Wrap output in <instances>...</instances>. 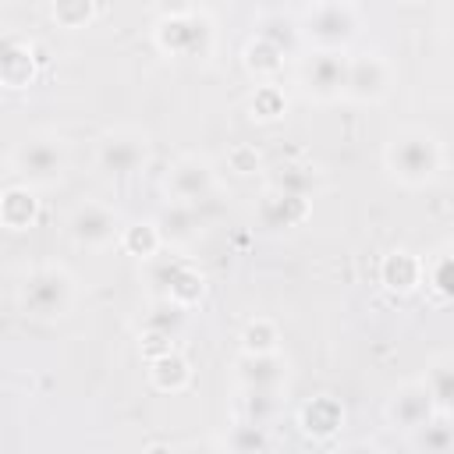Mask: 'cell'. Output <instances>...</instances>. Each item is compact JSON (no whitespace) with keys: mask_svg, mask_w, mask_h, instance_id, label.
<instances>
[{"mask_svg":"<svg viewBox=\"0 0 454 454\" xmlns=\"http://www.w3.org/2000/svg\"><path fill=\"white\" fill-rule=\"evenodd\" d=\"M74 301V277L60 262L32 266L18 284V309L32 319H60Z\"/></svg>","mask_w":454,"mask_h":454,"instance_id":"7a4b0ae2","label":"cell"},{"mask_svg":"<svg viewBox=\"0 0 454 454\" xmlns=\"http://www.w3.org/2000/svg\"><path fill=\"white\" fill-rule=\"evenodd\" d=\"M149 160V135L138 128H114L96 142V167L110 177H128Z\"/></svg>","mask_w":454,"mask_h":454,"instance_id":"52a82bcc","label":"cell"},{"mask_svg":"<svg viewBox=\"0 0 454 454\" xmlns=\"http://www.w3.org/2000/svg\"><path fill=\"white\" fill-rule=\"evenodd\" d=\"M426 387V394L433 397L436 411L440 415H450V404H454V358L450 355H436L429 365H426V376L419 380Z\"/></svg>","mask_w":454,"mask_h":454,"instance_id":"7402d4cb","label":"cell"},{"mask_svg":"<svg viewBox=\"0 0 454 454\" xmlns=\"http://www.w3.org/2000/svg\"><path fill=\"white\" fill-rule=\"evenodd\" d=\"M433 415H440V411H436L433 397L426 394V387H422L419 380L401 383V387L387 397V422H390L394 429L415 433V429H419V426H426Z\"/></svg>","mask_w":454,"mask_h":454,"instance_id":"7c38bea8","label":"cell"},{"mask_svg":"<svg viewBox=\"0 0 454 454\" xmlns=\"http://www.w3.org/2000/svg\"><path fill=\"white\" fill-rule=\"evenodd\" d=\"M35 50L21 39H7L0 46V85L4 89H25L35 78Z\"/></svg>","mask_w":454,"mask_h":454,"instance_id":"ac0fdd59","label":"cell"},{"mask_svg":"<svg viewBox=\"0 0 454 454\" xmlns=\"http://www.w3.org/2000/svg\"><path fill=\"white\" fill-rule=\"evenodd\" d=\"M103 7L92 4V0H60V4H50V18L60 25V28H85Z\"/></svg>","mask_w":454,"mask_h":454,"instance_id":"f546056e","label":"cell"},{"mask_svg":"<svg viewBox=\"0 0 454 454\" xmlns=\"http://www.w3.org/2000/svg\"><path fill=\"white\" fill-rule=\"evenodd\" d=\"M380 284L390 294H411L422 284V259L411 248H394L380 262Z\"/></svg>","mask_w":454,"mask_h":454,"instance_id":"9a60e30c","label":"cell"},{"mask_svg":"<svg viewBox=\"0 0 454 454\" xmlns=\"http://www.w3.org/2000/svg\"><path fill=\"white\" fill-rule=\"evenodd\" d=\"M383 167H387V174L397 184L422 188V184L440 177V170H443V145L426 128H404V131L390 135V142L383 149Z\"/></svg>","mask_w":454,"mask_h":454,"instance_id":"6da1fadb","label":"cell"},{"mask_svg":"<svg viewBox=\"0 0 454 454\" xmlns=\"http://www.w3.org/2000/svg\"><path fill=\"white\" fill-rule=\"evenodd\" d=\"M255 213H259V223H262V227L284 231V227L305 223L309 213H312V202H309L305 195H294V192H284V188H273V184H270V188L259 195Z\"/></svg>","mask_w":454,"mask_h":454,"instance_id":"4fadbf2b","label":"cell"},{"mask_svg":"<svg viewBox=\"0 0 454 454\" xmlns=\"http://www.w3.org/2000/svg\"><path fill=\"white\" fill-rule=\"evenodd\" d=\"M153 39L167 57H206L213 46V25L199 7H170L153 25Z\"/></svg>","mask_w":454,"mask_h":454,"instance_id":"277c9868","label":"cell"},{"mask_svg":"<svg viewBox=\"0 0 454 454\" xmlns=\"http://www.w3.org/2000/svg\"><path fill=\"white\" fill-rule=\"evenodd\" d=\"M422 284L433 294V301H440V305H447L454 298V262H450L447 245L422 259Z\"/></svg>","mask_w":454,"mask_h":454,"instance_id":"ffe728a7","label":"cell"},{"mask_svg":"<svg viewBox=\"0 0 454 454\" xmlns=\"http://www.w3.org/2000/svg\"><path fill=\"white\" fill-rule=\"evenodd\" d=\"M227 170L238 174V177H252V174H259V170H262V156H259V149L248 145V142L231 145V149H227Z\"/></svg>","mask_w":454,"mask_h":454,"instance_id":"d6a6232c","label":"cell"},{"mask_svg":"<svg viewBox=\"0 0 454 454\" xmlns=\"http://www.w3.org/2000/svg\"><path fill=\"white\" fill-rule=\"evenodd\" d=\"M277 170L280 174L273 177V188H284V192H294V195H305L309 199V192L316 184L312 167H305V163H280Z\"/></svg>","mask_w":454,"mask_h":454,"instance_id":"1f68e13d","label":"cell"},{"mask_svg":"<svg viewBox=\"0 0 454 454\" xmlns=\"http://www.w3.org/2000/svg\"><path fill=\"white\" fill-rule=\"evenodd\" d=\"M348 53L344 50H316L301 64V92L316 103H333L344 96Z\"/></svg>","mask_w":454,"mask_h":454,"instance_id":"30bf717a","label":"cell"},{"mask_svg":"<svg viewBox=\"0 0 454 454\" xmlns=\"http://www.w3.org/2000/svg\"><path fill=\"white\" fill-rule=\"evenodd\" d=\"M362 25L358 4L348 0H323L298 11V35L316 50H344Z\"/></svg>","mask_w":454,"mask_h":454,"instance_id":"3957f363","label":"cell"},{"mask_svg":"<svg viewBox=\"0 0 454 454\" xmlns=\"http://www.w3.org/2000/svg\"><path fill=\"white\" fill-rule=\"evenodd\" d=\"M245 67H248L252 78H259V85H266V82H273V78L284 71V50L273 46L270 39L255 35V39H248V46H245Z\"/></svg>","mask_w":454,"mask_h":454,"instance_id":"603a6c76","label":"cell"},{"mask_svg":"<svg viewBox=\"0 0 454 454\" xmlns=\"http://www.w3.org/2000/svg\"><path fill=\"white\" fill-rule=\"evenodd\" d=\"M177 454H223L216 443H209V440H192V443H184Z\"/></svg>","mask_w":454,"mask_h":454,"instance_id":"e575fe53","label":"cell"},{"mask_svg":"<svg viewBox=\"0 0 454 454\" xmlns=\"http://www.w3.org/2000/svg\"><path fill=\"white\" fill-rule=\"evenodd\" d=\"M280 394L284 390H245L241 387V419L266 426L280 411Z\"/></svg>","mask_w":454,"mask_h":454,"instance_id":"f1b7e54d","label":"cell"},{"mask_svg":"<svg viewBox=\"0 0 454 454\" xmlns=\"http://www.w3.org/2000/svg\"><path fill=\"white\" fill-rule=\"evenodd\" d=\"M149 383L163 394H181L192 383V365L181 351H167L149 362Z\"/></svg>","mask_w":454,"mask_h":454,"instance_id":"44dd1931","label":"cell"},{"mask_svg":"<svg viewBox=\"0 0 454 454\" xmlns=\"http://www.w3.org/2000/svg\"><path fill=\"white\" fill-rule=\"evenodd\" d=\"M167 199L170 202H181V206H199L202 199L213 195L216 188V170L206 156H181L170 170H167Z\"/></svg>","mask_w":454,"mask_h":454,"instance_id":"8fae6325","label":"cell"},{"mask_svg":"<svg viewBox=\"0 0 454 454\" xmlns=\"http://www.w3.org/2000/svg\"><path fill=\"white\" fill-rule=\"evenodd\" d=\"M411 443L419 454H450L454 450V426L450 415H433L426 426L411 433Z\"/></svg>","mask_w":454,"mask_h":454,"instance_id":"484cf974","label":"cell"},{"mask_svg":"<svg viewBox=\"0 0 454 454\" xmlns=\"http://www.w3.org/2000/svg\"><path fill=\"white\" fill-rule=\"evenodd\" d=\"M181 323H184V309H177V305H170V301L156 298V305H153V309L145 312V319H142V330H149V333H167V337H174Z\"/></svg>","mask_w":454,"mask_h":454,"instance_id":"4dcf8cb0","label":"cell"},{"mask_svg":"<svg viewBox=\"0 0 454 454\" xmlns=\"http://www.w3.org/2000/svg\"><path fill=\"white\" fill-rule=\"evenodd\" d=\"M11 163H14V174L21 177V184L53 188L67 170V149L57 135L39 131V135H28L25 142H18Z\"/></svg>","mask_w":454,"mask_h":454,"instance_id":"5b68a950","label":"cell"},{"mask_svg":"<svg viewBox=\"0 0 454 454\" xmlns=\"http://www.w3.org/2000/svg\"><path fill=\"white\" fill-rule=\"evenodd\" d=\"M238 380L245 390H284L287 383V358L280 351L270 355H241Z\"/></svg>","mask_w":454,"mask_h":454,"instance_id":"5bb4252c","label":"cell"},{"mask_svg":"<svg viewBox=\"0 0 454 454\" xmlns=\"http://www.w3.org/2000/svg\"><path fill=\"white\" fill-rule=\"evenodd\" d=\"M394 89V64L383 53H355L348 57V78H344V99L351 103H380Z\"/></svg>","mask_w":454,"mask_h":454,"instance_id":"ba28073f","label":"cell"},{"mask_svg":"<svg viewBox=\"0 0 454 454\" xmlns=\"http://www.w3.org/2000/svg\"><path fill=\"white\" fill-rule=\"evenodd\" d=\"M348 454H372V450H365V447H351Z\"/></svg>","mask_w":454,"mask_h":454,"instance_id":"8d00e7d4","label":"cell"},{"mask_svg":"<svg viewBox=\"0 0 454 454\" xmlns=\"http://www.w3.org/2000/svg\"><path fill=\"white\" fill-rule=\"evenodd\" d=\"M39 220V199L28 184H11L0 192V227L7 231H28Z\"/></svg>","mask_w":454,"mask_h":454,"instance_id":"e0dca14e","label":"cell"},{"mask_svg":"<svg viewBox=\"0 0 454 454\" xmlns=\"http://www.w3.org/2000/svg\"><path fill=\"white\" fill-rule=\"evenodd\" d=\"M142 454H177V450H174L170 443H149V447H145Z\"/></svg>","mask_w":454,"mask_h":454,"instance_id":"d590c367","label":"cell"},{"mask_svg":"<svg viewBox=\"0 0 454 454\" xmlns=\"http://www.w3.org/2000/svg\"><path fill=\"white\" fill-rule=\"evenodd\" d=\"M199 227L202 223H199L195 206H181V202H170L156 220V231H160L163 245H188L199 234Z\"/></svg>","mask_w":454,"mask_h":454,"instance_id":"d6986e66","label":"cell"},{"mask_svg":"<svg viewBox=\"0 0 454 454\" xmlns=\"http://www.w3.org/2000/svg\"><path fill=\"white\" fill-rule=\"evenodd\" d=\"M67 234L74 245L82 248H110L121 238V216L114 206L99 202V199H85L67 213Z\"/></svg>","mask_w":454,"mask_h":454,"instance_id":"9c48e42d","label":"cell"},{"mask_svg":"<svg viewBox=\"0 0 454 454\" xmlns=\"http://www.w3.org/2000/svg\"><path fill=\"white\" fill-rule=\"evenodd\" d=\"M117 245H121L128 255H135V259L149 262V259L163 248V238H160V231H156V220H135V223L121 227Z\"/></svg>","mask_w":454,"mask_h":454,"instance_id":"d4e9b609","label":"cell"},{"mask_svg":"<svg viewBox=\"0 0 454 454\" xmlns=\"http://www.w3.org/2000/svg\"><path fill=\"white\" fill-rule=\"evenodd\" d=\"M280 351V326L270 316H255L241 330V355H270Z\"/></svg>","mask_w":454,"mask_h":454,"instance_id":"4316f807","label":"cell"},{"mask_svg":"<svg viewBox=\"0 0 454 454\" xmlns=\"http://www.w3.org/2000/svg\"><path fill=\"white\" fill-rule=\"evenodd\" d=\"M138 351L153 362V358H160V355H167V351H174V337H167V333H149V330H142L138 333Z\"/></svg>","mask_w":454,"mask_h":454,"instance_id":"836d02e7","label":"cell"},{"mask_svg":"<svg viewBox=\"0 0 454 454\" xmlns=\"http://www.w3.org/2000/svg\"><path fill=\"white\" fill-rule=\"evenodd\" d=\"M220 450H223V454H266V450H270V433H266V426H259V422L238 419V422L223 433Z\"/></svg>","mask_w":454,"mask_h":454,"instance_id":"cb8c5ba5","label":"cell"},{"mask_svg":"<svg viewBox=\"0 0 454 454\" xmlns=\"http://www.w3.org/2000/svg\"><path fill=\"white\" fill-rule=\"evenodd\" d=\"M284 114H287V96H284V89L273 85V82L255 85V92L248 96V117L270 124V121H280Z\"/></svg>","mask_w":454,"mask_h":454,"instance_id":"83f0119b","label":"cell"},{"mask_svg":"<svg viewBox=\"0 0 454 454\" xmlns=\"http://www.w3.org/2000/svg\"><path fill=\"white\" fill-rule=\"evenodd\" d=\"M149 284H153L156 298H163V301H170V305H177L184 312L195 309L206 298L202 270L184 262V259H177V255H167V259L153 255L149 259Z\"/></svg>","mask_w":454,"mask_h":454,"instance_id":"8992f818","label":"cell"},{"mask_svg":"<svg viewBox=\"0 0 454 454\" xmlns=\"http://www.w3.org/2000/svg\"><path fill=\"white\" fill-rule=\"evenodd\" d=\"M298 426H301V433L312 436V440H330V436L344 426V408H340L337 397L319 394V397H312V401L301 404Z\"/></svg>","mask_w":454,"mask_h":454,"instance_id":"2e32d148","label":"cell"}]
</instances>
